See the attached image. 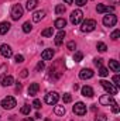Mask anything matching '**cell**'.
<instances>
[{"instance_id": "31", "label": "cell", "mask_w": 120, "mask_h": 121, "mask_svg": "<svg viewBox=\"0 0 120 121\" xmlns=\"http://www.w3.org/2000/svg\"><path fill=\"white\" fill-rule=\"evenodd\" d=\"M31 30H32V27H31L30 21H27V23L23 24V31H24V32H30Z\"/></svg>"}, {"instance_id": "34", "label": "cell", "mask_w": 120, "mask_h": 121, "mask_svg": "<svg viewBox=\"0 0 120 121\" xmlns=\"http://www.w3.org/2000/svg\"><path fill=\"white\" fill-rule=\"evenodd\" d=\"M45 68V65H44V60H40L38 63H37V66H35V70L37 72H40V70H42Z\"/></svg>"}, {"instance_id": "13", "label": "cell", "mask_w": 120, "mask_h": 121, "mask_svg": "<svg viewBox=\"0 0 120 121\" xmlns=\"http://www.w3.org/2000/svg\"><path fill=\"white\" fill-rule=\"evenodd\" d=\"M92 76H93V70H92V69H86V68H85V69H82V70L79 72V78L83 79V80H85V79H90Z\"/></svg>"}, {"instance_id": "14", "label": "cell", "mask_w": 120, "mask_h": 121, "mask_svg": "<svg viewBox=\"0 0 120 121\" xmlns=\"http://www.w3.org/2000/svg\"><path fill=\"white\" fill-rule=\"evenodd\" d=\"M52 56H54V51H52V49H45V51H42V54H41L42 60H50V59H52Z\"/></svg>"}, {"instance_id": "35", "label": "cell", "mask_w": 120, "mask_h": 121, "mask_svg": "<svg viewBox=\"0 0 120 121\" xmlns=\"http://www.w3.org/2000/svg\"><path fill=\"white\" fill-rule=\"evenodd\" d=\"M112 106H113V107H112V111H113L115 114H117V113H119V111H120V107H119V104H117V103L115 101V103H113Z\"/></svg>"}, {"instance_id": "5", "label": "cell", "mask_w": 120, "mask_h": 121, "mask_svg": "<svg viewBox=\"0 0 120 121\" xmlns=\"http://www.w3.org/2000/svg\"><path fill=\"white\" fill-rule=\"evenodd\" d=\"M116 23H117V17L113 13L103 17V26L105 27H113V26H116Z\"/></svg>"}, {"instance_id": "43", "label": "cell", "mask_w": 120, "mask_h": 121, "mask_svg": "<svg viewBox=\"0 0 120 121\" xmlns=\"http://www.w3.org/2000/svg\"><path fill=\"white\" fill-rule=\"evenodd\" d=\"M28 76V70L27 69H23L21 70V78H27Z\"/></svg>"}, {"instance_id": "19", "label": "cell", "mask_w": 120, "mask_h": 121, "mask_svg": "<svg viewBox=\"0 0 120 121\" xmlns=\"http://www.w3.org/2000/svg\"><path fill=\"white\" fill-rule=\"evenodd\" d=\"M109 68H110L113 72H120V65H119V62H117V60H115V59L109 60Z\"/></svg>"}, {"instance_id": "20", "label": "cell", "mask_w": 120, "mask_h": 121, "mask_svg": "<svg viewBox=\"0 0 120 121\" xmlns=\"http://www.w3.org/2000/svg\"><path fill=\"white\" fill-rule=\"evenodd\" d=\"M10 23H6V21H3V23H0V34H7L9 31H10Z\"/></svg>"}, {"instance_id": "33", "label": "cell", "mask_w": 120, "mask_h": 121, "mask_svg": "<svg viewBox=\"0 0 120 121\" xmlns=\"http://www.w3.org/2000/svg\"><path fill=\"white\" fill-rule=\"evenodd\" d=\"M66 48H68L69 51H75V48H76V44H75V41H69V42L66 44Z\"/></svg>"}, {"instance_id": "27", "label": "cell", "mask_w": 120, "mask_h": 121, "mask_svg": "<svg viewBox=\"0 0 120 121\" xmlns=\"http://www.w3.org/2000/svg\"><path fill=\"white\" fill-rule=\"evenodd\" d=\"M55 13L60 16V14H64L65 13V6L64 4H58L57 7H55Z\"/></svg>"}, {"instance_id": "12", "label": "cell", "mask_w": 120, "mask_h": 121, "mask_svg": "<svg viewBox=\"0 0 120 121\" xmlns=\"http://www.w3.org/2000/svg\"><path fill=\"white\" fill-rule=\"evenodd\" d=\"M45 10H38V11H35L34 14H32V21L34 23H38V21H41L44 17H45Z\"/></svg>"}, {"instance_id": "42", "label": "cell", "mask_w": 120, "mask_h": 121, "mask_svg": "<svg viewBox=\"0 0 120 121\" xmlns=\"http://www.w3.org/2000/svg\"><path fill=\"white\" fill-rule=\"evenodd\" d=\"M95 65L100 68V66H102V59H100V58H96V59H95Z\"/></svg>"}, {"instance_id": "10", "label": "cell", "mask_w": 120, "mask_h": 121, "mask_svg": "<svg viewBox=\"0 0 120 121\" xmlns=\"http://www.w3.org/2000/svg\"><path fill=\"white\" fill-rule=\"evenodd\" d=\"M99 103H100L102 106H109V104H113V103H115V99H113V96L105 94V96H102V97L99 99Z\"/></svg>"}, {"instance_id": "25", "label": "cell", "mask_w": 120, "mask_h": 121, "mask_svg": "<svg viewBox=\"0 0 120 121\" xmlns=\"http://www.w3.org/2000/svg\"><path fill=\"white\" fill-rule=\"evenodd\" d=\"M82 58H83V54H82L81 51H76V52L74 54V60H75V62H81Z\"/></svg>"}, {"instance_id": "36", "label": "cell", "mask_w": 120, "mask_h": 121, "mask_svg": "<svg viewBox=\"0 0 120 121\" xmlns=\"http://www.w3.org/2000/svg\"><path fill=\"white\" fill-rule=\"evenodd\" d=\"M113 85H115L116 87H119V85H120V78H119V75L113 76Z\"/></svg>"}, {"instance_id": "7", "label": "cell", "mask_w": 120, "mask_h": 121, "mask_svg": "<svg viewBox=\"0 0 120 121\" xmlns=\"http://www.w3.org/2000/svg\"><path fill=\"white\" fill-rule=\"evenodd\" d=\"M72 110H74V113H75L76 116H81V117L86 114V106H85L82 101H78V103L74 106V108H72Z\"/></svg>"}, {"instance_id": "21", "label": "cell", "mask_w": 120, "mask_h": 121, "mask_svg": "<svg viewBox=\"0 0 120 121\" xmlns=\"http://www.w3.org/2000/svg\"><path fill=\"white\" fill-rule=\"evenodd\" d=\"M54 26H55L58 30H64V27L66 26V20H65V18H57Z\"/></svg>"}, {"instance_id": "17", "label": "cell", "mask_w": 120, "mask_h": 121, "mask_svg": "<svg viewBox=\"0 0 120 121\" xmlns=\"http://www.w3.org/2000/svg\"><path fill=\"white\" fill-rule=\"evenodd\" d=\"M65 35H66V34H65V31H62V30L57 34V37H55V45H57V47H60L61 44H62V41H64Z\"/></svg>"}, {"instance_id": "15", "label": "cell", "mask_w": 120, "mask_h": 121, "mask_svg": "<svg viewBox=\"0 0 120 121\" xmlns=\"http://www.w3.org/2000/svg\"><path fill=\"white\" fill-rule=\"evenodd\" d=\"M38 90H40V85L38 83H31L28 86V94L30 96H35L38 93Z\"/></svg>"}, {"instance_id": "28", "label": "cell", "mask_w": 120, "mask_h": 121, "mask_svg": "<svg viewBox=\"0 0 120 121\" xmlns=\"http://www.w3.org/2000/svg\"><path fill=\"white\" fill-rule=\"evenodd\" d=\"M96 48H97V51H99V52H105V51L107 49V47H106V44H103V42H97V45H96Z\"/></svg>"}, {"instance_id": "38", "label": "cell", "mask_w": 120, "mask_h": 121, "mask_svg": "<svg viewBox=\"0 0 120 121\" xmlns=\"http://www.w3.org/2000/svg\"><path fill=\"white\" fill-rule=\"evenodd\" d=\"M95 121H107V117H106L105 114H100V116H97V117L95 118Z\"/></svg>"}, {"instance_id": "2", "label": "cell", "mask_w": 120, "mask_h": 121, "mask_svg": "<svg viewBox=\"0 0 120 121\" xmlns=\"http://www.w3.org/2000/svg\"><path fill=\"white\" fill-rule=\"evenodd\" d=\"M95 28H96V21L95 20H90V18L85 20L81 24V31L82 32H90V31H93Z\"/></svg>"}, {"instance_id": "22", "label": "cell", "mask_w": 120, "mask_h": 121, "mask_svg": "<svg viewBox=\"0 0 120 121\" xmlns=\"http://www.w3.org/2000/svg\"><path fill=\"white\" fill-rule=\"evenodd\" d=\"M37 4H38V0H27V3H26V9L30 11V10H34L35 7H37Z\"/></svg>"}, {"instance_id": "23", "label": "cell", "mask_w": 120, "mask_h": 121, "mask_svg": "<svg viewBox=\"0 0 120 121\" xmlns=\"http://www.w3.org/2000/svg\"><path fill=\"white\" fill-rule=\"evenodd\" d=\"M54 113H55L57 116H64V114H65V107H64V106H55Z\"/></svg>"}, {"instance_id": "18", "label": "cell", "mask_w": 120, "mask_h": 121, "mask_svg": "<svg viewBox=\"0 0 120 121\" xmlns=\"http://www.w3.org/2000/svg\"><path fill=\"white\" fill-rule=\"evenodd\" d=\"M13 82H14V79H13V76H4L3 79H1V85L6 87V86H11L13 85Z\"/></svg>"}, {"instance_id": "44", "label": "cell", "mask_w": 120, "mask_h": 121, "mask_svg": "<svg viewBox=\"0 0 120 121\" xmlns=\"http://www.w3.org/2000/svg\"><path fill=\"white\" fill-rule=\"evenodd\" d=\"M16 90H17V91H20V90H21V85H20V83H18V85L16 86Z\"/></svg>"}, {"instance_id": "30", "label": "cell", "mask_w": 120, "mask_h": 121, "mask_svg": "<svg viewBox=\"0 0 120 121\" xmlns=\"http://www.w3.org/2000/svg\"><path fill=\"white\" fill-rule=\"evenodd\" d=\"M20 111H21V114H24V116H27V114H30V111H31V107H30V106H23Z\"/></svg>"}, {"instance_id": "24", "label": "cell", "mask_w": 120, "mask_h": 121, "mask_svg": "<svg viewBox=\"0 0 120 121\" xmlns=\"http://www.w3.org/2000/svg\"><path fill=\"white\" fill-rule=\"evenodd\" d=\"M52 32H54V28H52V27H48V28H45V30L41 32V35H42V37H51Z\"/></svg>"}, {"instance_id": "4", "label": "cell", "mask_w": 120, "mask_h": 121, "mask_svg": "<svg viewBox=\"0 0 120 121\" xmlns=\"http://www.w3.org/2000/svg\"><path fill=\"white\" fill-rule=\"evenodd\" d=\"M82 18H83V13H82V10H74V11L71 13V23H72L74 26L79 24V23L82 21Z\"/></svg>"}, {"instance_id": "45", "label": "cell", "mask_w": 120, "mask_h": 121, "mask_svg": "<svg viewBox=\"0 0 120 121\" xmlns=\"http://www.w3.org/2000/svg\"><path fill=\"white\" fill-rule=\"evenodd\" d=\"M64 1H65L66 4H72V3H74V0H64Z\"/></svg>"}, {"instance_id": "26", "label": "cell", "mask_w": 120, "mask_h": 121, "mask_svg": "<svg viewBox=\"0 0 120 121\" xmlns=\"http://www.w3.org/2000/svg\"><path fill=\"white\" fill-rule=\"evenodd\" d=\"M99 75H100L102 78H106V76L109 75V70H107L105 66H100V68H99Z\"/></svg>"}, {"instance_id": "6", "label": "cell", "mask_w": 120, "mask_h": 121, "mask_svg": "<svg viewBox=\"0 0 120 121\" xmlns=\"http://www.w3.org/2000/svg\"><path fill=\"white\" fill-rule=\"evenodd\" d=\"M23 13H24L23 7H21L20 4H14L13 9H11V18H13V20H18V18L23 17Z\"/></svg>"}, {"instance_id": "29", "label": "cell", "mask_w": 120, "mask_h": 121, "mask_svg": "<svg viewBox=\"0 0 120 121\" xmlns=\"http://www.w3.org/2000/svg\"><path fill=\"white\" fill-rule=\"evenodd\" d=\"M120 37V30H115L112 34H110V38L113 39V41H116V39H119Z\"/></svg>"}, {"instance_id": "8", "label": "cell", "mask_w": 120, "mask_h": 121, "mask_svg": "<svg viewBox=\"0 0 120 121\" xmlns=\"http://www.w3.org/2000/svg\"><path fill=\"white\" fill-rule=\"evenodd\" d=\"M58 100H60V96L57 91H50L45 94V103L47 104H55Z\"/></svg>"}, {"instance_id": "39", "label": "cell", "mask_w": 120, "mask_h": 121, "mask_svg": "<svg viewBox=\"0 0 120 121\" xmlns=\"http://www.w3.org/2000/svg\"><path fill=\"white\" fill-rule=\"evenodd\" d=\"M14 60H16L17 63H21V62H24V56H23V55H16Z\"/></svg>"}, {"instance_id": "1", "label": "cell", "mask_w": 120, "mask_h": 121, "mask_svg": "<svg viewBox=\"0 0 120 121\" xmlns=\"http://www.w3.org/2000/svg\"><path fill=\"white\" fill-rule=\"evenodd\" d=\"M0 106H1L3 108H6V110H11V108H14V107L17 106V101H16V99H14V97L7 96V97H4V99L1 100Z\"/></svg>"}, {"instance_id": "11", "label": "cell", "mask_w": 120, "mask_h": 121, "mask_svg": "<svg viewBox=\"0 0 120 121\" xmlns=\"http://www.w3.org/2000/svg\"><path fill=\"white\" fill-rule=\"evenodd\" d=\"M113 10H115L113 6H110V7H107L105 4H97L96 6V11L97 13H113Z\"/></svg>"}, {"instance_id": "3", "label": "cell", "mask_w": 120, "mask_h": 121, "mask_svg": "<svg viewBox=\"0 0 120 121\" xmlns=\"http://www.w3.org/2000/svg\"><path fill=\"white\" fill-rule=\"evenodd\" d=\"M99 83H100V86H102V87H103L105 90L107 91V93H109L110 96H115V94H117V91H119V90H117V87H116L115 85L109 83L107 80H100Z\"/></svg>"}, {"instance_id": "41", "label": "cell", "mask_w": 120, "mask_h": 121, "mask_svg": "<svg viewBox=\"0 0 120 121\" xmlns=\"http://www.w3.org/2000/svg\"><path fill=\"white\" fill-rule=\"evenodd\" d=\"M6 69H7V66L6 65H1V68H0V78L4 75V72H6Z\"/></svg>"}, {"instance_id": "46", "label": "cell", "mask_w": 120, "mask_h": 121, "mask_svg": "<svg viewBox=\"0 0 120 121\" xmlns=\"http://www.w3.org/2000/svg\"><path fill=\"white\" fill-rule=\"evenodd\" d=\"M21 121H34L32 118H30V117H27V118H24V120H21Z\"/></svg>"}, {"instance_id": "40", "label": "cell", "mask_w": 120, "mask_h": 121, "mask_svg": "<svg viewBox=\"0 0 120 121\" xmlns=\"http://www.w3.org/2000/svg\"><path fill=\"white\" fill-rule=\"evenodd\" d=\"M75 3H76L78 6H85V4L88 3V0H75Z\"/></svg>"}, {"instance_id": "37", "label": "cell", "mask_w": 120, "mask_h": 121, "mask_svg": "<svg viewBox=\"0 0 120 121\" xmlns=\"http://www.w3.org/2000/svg\"><path fill=\"white\" fill-rule=\"evenodd\" d=\"M32 106L38 110V108H41V100H38V99H35L34 101H32Z\"/></svg>"}, {"instance_id": "9", "label": "cell", "mask_w": 120, "mask_h": 121, "mask_svg": "<svg viewBox=\"0 0 120 121\" xmlns=\"http://www.w3.org/2000/svg\"><path fill=\"white\" fill-rule=\"evenodd\" d=\"M0 54H1L4 58H10V56L13 55V51H11L10 45H7V44H3V45L0 47Z\"/></svg>"}, {"instance_id": "16", "label": "cell", "mask_w": 120, "mask_h": 121, "mask_svg": "<svg viewBox=\"0 0 120 121\" xmlns=\"http://www.w3.org/2000/svg\"><path fill=\"white\" fill-rule=\"evenodd\" d=\"M93 89L90 87V86H83L82 87V96H85V97H93Z\"/></svg>"}, {"instance_id": "32", "label": "cell", "mask_w": 120, "mask_h": 121, "mask_svg": "<svg viewBox=\"0 0 120 121\" xmlns=\"http://www.w3.org/2000/svg\"><path fill=\"white\" fill-rule=\"evenodd\" d=\"M62 100H64V103H71V101H72V96H71L69 93H65V94L62 96Z\"/></svg>"}]
</instances>
